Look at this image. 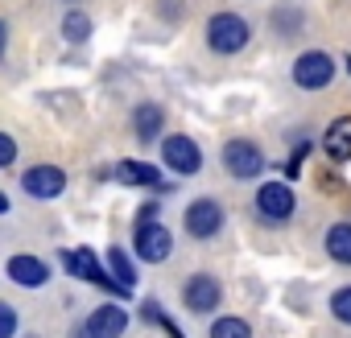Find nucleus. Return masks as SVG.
<instances>
[{
    "label": "nucleus",
    "instance_id": "f257e3e1",
    "mask_svg": "<svg viewBox=\"0 0 351 338\" xmlns=\"http://www.w3.org/2000/svg\"><path fill=\"white\" fill-rule=\"evenodd\" d=\"M248 38H252V29L240 13H215L207 21V46L215 54H240L248 46Z\"/></svg>",
    "mask_w": 351,
    "mask_h": 338
},
{
    "label": "nucleus",
    "instance_id": "f03ea898",
    "mask_svg": "<svg viewBox=\"0 0 351 338\" xmlns=\"http://www.w3.org/2000/svg\"><path fill=\"white\" fill-rule=\"evenodd\" d=\"M62 264H66L71 276H79V281H87V285H99V289H108V293L128 297V289L116 285L112 272H104V264H99V256H95L91 248H66V252H62Z\"/></svg>",
    "mask_w": 351,
    "mask_h": 338
},
{
    "label": "nucleus",
    "instance_id": "7ed1b4c3",
    "mask_svg": "<svg viewBox=\"0 0 351 338\" xmlns=\"http://www.w3.org/2000/svg\"><path fill=\"white\" fill-rule=\"evenodd\" d=\"M223 169L236 182H252V178H261V169H265V153L252 140H228L223 144Z\"/></svg>",
    "mask_w": 351,
    "mask_h": 338
},
{
    "label": "nucleus",
    "instance_id": "20e7f679",
    "mask_svg": "<svg viewBox=\"0 0 351 338\" xmlns=\"http://www.w3.org/2000/svg\"><path fill=\"white\" fill-rule=\"evenodd\" d=\"M330 79H335V58L322 50H310L293 62V83L302 91H322V87H330Z\"/></svg>",
    "mask_w": 351,
    "mask_h": 338
},
{
    "label": "nucleus",
    "instance_id": "39448f33",
    "mask_svg": "<svg viewBox=\"0 0 351 338\" xmlns=\"http://www.w3.org/2000/svg\"><path fill=\"white\" fill-rule=\"evenodd\" d=\"M293 207H298V198H293V190L285 182H265L256 190V211H261L265 223H289Z\"/></svg>",
    "mask_w": 351,
    "mask_h": 338
},
{
    "label": "nucleus",
    "instance_id": "423d86ee",
    "mask_svg": "<svg viewBox=\"0 0 351 338\" xmlns=\"http://www.w3.org/2000/svg\"><path fill=\"white\" fill-rule=\"evenodd\" d=\"M21 190H25L29 198L50 203V198H58V194L66 190V174H62L58 165H29L25 174H21Z\"/></svg>",
    "mask_w": 351,
    "mask_h": 338
},
{
    "label": "nucleus",
    "instance_id": "0eeeda50",
    "mask_svg": "<svg viewBox=\"0 0 351 338\" xmlns=\"http://www.w3.org/2000/svg\"><path fill=\"white\" fill-rule=\"evenodd\" d=\"M182 223H186V235L211 239V235H219V227H223V207H219L215 198H195V203L186 207Z\"/></svg>",
    "mask_w": 351,
    "mask_h": 338
},
{
    "label": "nucleus",
    "instance_id": "6e6552de",
    "mask_svg": "<svg viewBox=\"0 0 351 338\" xmlns=\"http://www.w3.org/2000/svg\"><path fill=\"white\" fill-rule=\"evenodd\" d=\"M161 157H165V165L173 169V174H182V178H191V174L203 169V153H199V144L191 136H165L161 140Z\"/></svg>",
    "mask_w": 351,
    "mask_h": 338
},
{
    "label": "nucleus",
    "instance_id": "1a4fd4ad",
    "mask_svg": "<svg viewBox=\"0 0 351 338\" xmlns=\"http://www.w3.org/2000/svg\"><path fill=\"white\" fill-rule=\"evenodd\" d=\"M219 297H223V289H219V281H215L211 272H195V276L182 285V301H186L191 313H211V309H219Z\"/></svg>",
    "mask_w": 351,
    "mask_h": 338
},
{
    "label": "nucleus",
    "instance_id": "9d476101",
    "mask_svg": "<svg viewBox=\"0 0 351 338\" xmlns=\"http://www.w3.org/2000/svg\"><path fill=\"white\" fill-rule=\"evenodd\" d=\"M124 330H128V313L108 301V305L91 309V317L79 326V338H120Z\"/></svg>",
    "mask_w": 351,
    "mask_h": 338
},
{
    "label": "nucleus",
    "instance_id": "9b49d317",
    "mask_svg": "<svg viewBox=\"0 0 351 338\" xmlns=\"http://www.w3.org/2000/svg\"><path fill=\"white\" fill-rule=\"evenodd\" d=\"M132 252H136L145 264H161V260H169V252H173V235H169L161 223H145V227H136Z\"/></svg>",
    "mask_w": 351,
    "mask_h": 338
},
{
    "label": "nucleus",
    "instance_id": "f8f14e48",
    "mask_svg": "<svg viewBox=\"0 0 351 338\" xmlns=\"http://www.w3.org/2000/svg\"><path fill=\"white\" fill-rule=\"evenodd\" d=\"M5 272H9V281L21 285V289H42V285L50 281V268H46V260H38V256H13Z\"/></svg>",
    "mask_w": 351,
    "mask_h": 338
},
{
    "label": "nucleus",
    "instance_id": "ddd939ff",
    "mask_svg": "<svg viewBox=\"0 0 351 338\" xmlns=\"http://www.w3.org/2000/svg\"><path fill=\"white\" fill-rule=\"evenodd\" d=\"M322 153L330 161H351V116H339L330 120L326 136H322Z\"/></svg>",
    "mask_w": 351,
    "mask_h": 338
},
{
    "label": "nucleus",
    "instance_id": "4468645a",
    "mask_svg": "<svg viewBox=\"0 0 351 338\" xmlns=\"http://www.w3.org/2000/svg\"><path fill=\"white\" fill-rule=\"evenodd\" d=\"M132 128H136V140L153 144V140L161 136V128H165V112H161L157 103H141V107L132 112Z\"/></svg>",
    "mask_w": 351,
    "mask_h": 338
},
{
    "label": "nucleus",
    "instance_id": "2eb2a0df",
    "mask_svg": "<svg viewBox=\"0 0 351 338\" xmlns=\"http://www.w3.org/2000/svg\"><path fill=\"white\" fill-rule=\"evenodd\" d=\"M116 178L128 182V186H161L157 165H145V161H120L116 165Z\"/></svg>",
    "mask_w": 351,
    "mask_h": 338
},
{
    "label": "nucleus",
    "instance_id": "dca6fc26",
    "mask_svg": "<svg viewBox=\"0 0 351 338\" xmlns=\"http://www.w3.org/2000/svg\"><path fill=\"white\" fill-rule=\"evenodd\" d=\"M322 244H326V256H330V260L351 264V223H335Z\"/></svg>",
    "mask_w": 351,
    "mask_h": 338
},
{
    "label": "nucleus",
    "instance_id": "f3484780",
    "mask_svg": "<svg viewBox=\"0 0 351 338\" xmlns=\"http://www.w3.org/2000/svg\"><path fill=\"white\" fill-rule=\"evenodd\" d=\"M108 272H112V281H116V285H124V289L132 293V285H136V268H132L128 252L112 248V252H108Z\"/></svg>",
    "mask_w": 351,
    "mask_h": 338
},
{
    "label": "nucleus",
    "instance_id": "a211bd4d",
    "mask_svg": "<svg viewBox=\"0 0 351 338\" xmlns=\"http://www.w3.org/2000/svg\"><path fill=\"white\" fill-rule=\"evenodd\" d=\"M62 38H66V42H87V38H91V17L79 13V9H71V13L62 17Z\"/></svg>",
    "mask_w": 351,
    "mask_h": 338
},
{
    "label": "nucleus",
    "instance_id": "6ab92c4d",
    "mask_svg": "<svg viewBox=\"0 0 351 338\" xmlns=\"http://www.w3.org/2000/svg\"><path fill=\"white\" fill-rule=\"evenodd\" d=\"M211 338H252V326L244 317H219L211 322Z\"/></svg>",
    "mask_w": 351,
    "mask_h": 338
},
{
    "label": "nucleus",
    "instance_id": "aec40b11",
    "mask_svg": "<svg viewBox=\"0 0 351 338\" xmlns=\"http://www.w3.org/2000/svg\"><path fill=\"white\" fill-rule=\"evenodd\" d=\"M141 317H145V322H149V326H153V322H157V326H161V330H165V334H169V338H182V330H178V326H173V322H169V317H165V309H161V305H157V301H145V305H141Z\"/></svg>",
    "mask_w": 351,
    "mask_h": 338
},
{
    "label": "nucleus",
    "instance_id": "412c9836",
    "mask_svg": "<svg viewBox=\"0 0 351 338\" xmlns=\"http://www.w3.org/2000/svg\"><path fill=\"white\" fill-rule=\"evenodd\" d=\"M330 313H335V322L351 326V285H347V289H335V297H330Z\"/></svg>",
    "mask_w": 351,
    "mask_h": 338
},
{
    "label": "nucleus",
    "instance_id": "4be33fe9",
    "mask_svg": "<svg viewBox=\"0 0 351 338\" xmlns=\"http://www.w3.org/2000/svg\"><path fill=\"white\" fill-rule=\"evenodd\" d=\"M17 326H21V322H17V309H13L9 301H0V338H13Z\"/></svg>",
    "mask_w": 351,
    "mask_h": 338
},
{
    "label": "nucleus",
    "instance_id": "5701e85b",
    "mask_svg": "<svg viewBox=\"0 0 351 338\" xmlns=\"http://www.w3.org/2000/svg\"><path fill=\"white\" fill-rule=\"evenodd\" d=\"M13 161H17V140L9 132H0V169H9Z\"/></svg>",
    "mask_w": 351,
    "mask_h": 338
},
{
    "label": "nucleus",
    "instance_id": "b1692460",
    "mask_svg": "<svg viewBox=\"0 0 351 338\" xmlns=\"http://www.w3.org/2000/svg\"><path fill=\"white\" fill-rule=\"evenodd\" d=\"M145 223H161V219H157V203H145V207H141V215H136V227H145Z\"/></svg>",
    "mask_w": 351,
    "mask_h": 338
},
{
    "label": "nucleus",
    "instance_id": "393cba45",
    "mask_svg": "<svg viewBox=\"0 0 351 338\" xmlns=\"http://www.w3.org/2000/svg\"><path fill=\"white\" fill-rule=\"evenodd\" d=\"M5 46H9V25L0 21V58H5Z\"/></svg>",
    "mask_w": 351,
    "mask_h": 338
},
{
    "label": "nucleus",
    "instance_id": "a878e982",
    "mask_svg": "<svg viewBox=\"0 0 351 338\" xmlns=\"http://www.w3.org/2000/svg\"><path fill=\"white\" fill-rule=\"evenodd\" d=\"M0 215H9V198H5V190H0Z\"/></svg>",
    "mask_w": 351,
    "mask_h": 338
},
{
    "label": "nucleus",
    "instance_id": "bb28decb",
    "mask_svg": "<svg viewBox=\"0 0 351 338\" xmlns=\"http://www.w3.org/2000/svg\"><path fill=\"white\" fill-rule=\"evenodd\" d=\"M347 70H351V58H347Z\"/></svg>",
    "mask_w": 351,
    "mask_h": 338
}]
</instances>
